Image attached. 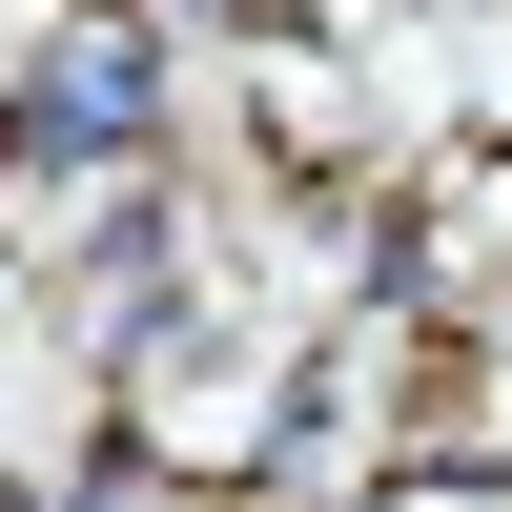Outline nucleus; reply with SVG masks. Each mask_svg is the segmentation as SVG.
<instances>
[{"label": "nucleus", "instance_id": "f257e3e1", "mask_svg": "<svg viewBox=\"0 0 512 512\" xmlns=\"http://www.w3.org/2000/svg\"><path fill=\"white\" fill-rule=\"evenodd\" d=\"M144 144H164V41L123 0H82L41 41V82H21V164H144Z\"/></svg>", "mask_w": 512, "mask_h": 512}]
</instances>
